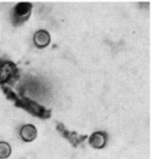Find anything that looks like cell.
<instances>
[{
	"instance_id": "3957f363",
	"label": "cell",
	"mask_w": 151,
	"mask_h": 159,
	"mask_svg": "<svg viewBox=\"0 0 151 159\" xmlns=\"http://www.w3.org/2000/svg\"><path fill=\"white\" fill-rule=\"evenodd\" d=\"M18 77V69L14 62L0 60V84H9Z\"/></svg>"
},
{
	"instance_id": "6da1fadb",
	"label": "cell",
	"mask_w": 151,
	"mask_h": 159,
	"mask_svg": "<svg viewBox=\"0 0 151 159\" xmlns=\"http://www.w3.org/2000/svg\"><path fill=\"white\" fill-rule=\"evenodd\" d=\"M2 91L7 96V98H10V100L14 101L16 106L26 109L30 114H33V116H35V117H38V118H42V119H47V118L51 117V111H50V109H46L45 107L40 106V105L36 103L35 101L29 100L27 97H23V98L16 97L15 93L11 89H9V88H2Z\"/></svg>"
},
{
	"instance_id": "ba28073f",
	"label": "cell",
	"mask_w": 151,
	"mask_h": 159,
	"mask_svg": "<svg viewBox=\"0 0 151 159\" xmlns=\"http://www.w3.org/2000/svg\"><path fill=\"white\" fill-rule=\"evenodd\" d=\"M11 156V147L7 142H0V159H6Z\"/></svg>"
},
{
	"instance_id": "52a82bcc",
	"label": "cell",
	"mask_w": 151,
	"mask_h": 159,
	"mask_svg": "<svg viewBox=\"0 0 151 159\" xmlns=\"http://www.w3.org/2000/svg\"><path fill=\"white\" fill-rule=\"evenodd\" d=\"M19 135H21V139L26 142H31L36 139L38 136V130L33 125V124H26L21 128L19 130Z\"/></svg>"
},
{
	"instance_id": "8992f818",
	"label": "cell",
	"mask_w": 151,
	"mask_h": 159,
	"mask_svg": "<svg viewBox=\"0 0 151 159\" xmlns=\"http://www.w3.org/2000/svg\"><path fill=\"white\" fill-rule=\"evenodd\" d=\"M51 43V35L47 30L45 29H40L34 34V44L39 48V49H44L46 46H48Z\"/></svg>"
},
{
	"instance_id": "5b68a950",
	"label": "cell",
	"mask_w": 151,
	"mask_h": 159,
	"mask_svg": "<svg viewBox=\"0 0 151 159\" xmlns=\"http://www.w3.org/2000/svg\"><path fill=\"white\" fill-rule=\"evenodd\" d=\"M88 140H90V145L93 148H97V149L104 148L108 141V135L104 131H96L88 137Z\"/></svg>"
},
{
	"instance_id": "7a4b0ae2",
	"label": "cell",
	"mask_w": 151,
	"mask_h": 159,
	"mask_svg": "<svg viewBox=\"0 0 151 159\" xmlns=\"http://www.w3.org/2000/svg\"><path fill=\"white\" fill-rule=\"evenodd\" d=\"M33 11V5L29 1H21L16 4L12 10V22L16 26L24 23Z\"/></svg>"
},
{
	"instance_id": "277c9868",
	"label": "cell",
	"mask_w": 151,
	"mask_h": 159,
	"mask_svg": "<svg viewBox=\"0 0 151 159\" xmlns=\"http://www.w3.org/2000/svg\"><path fill=\"white\" fill-rule=\"evenodd\" d=\"M57 130L59 131V134H61L63 137H65V139H67L74 147H76L78 145H80V143H82L83 140L87 139V136H85V135H83V136H79L78 134L74 133V131L70 133V131H68V130H65L64 125L61 124V123L57 124Z\"/></svg>"
}]
</instances>
